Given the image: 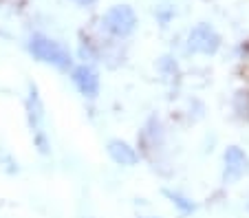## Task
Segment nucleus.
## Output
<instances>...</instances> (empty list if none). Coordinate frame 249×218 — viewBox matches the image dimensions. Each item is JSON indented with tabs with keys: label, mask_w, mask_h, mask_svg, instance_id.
<instances>
[{
	"label": "nucleus",
	"mask_w": 249,
	"mask_h": 218,
	"mask_svg": "<svg viewBox=\"0 0 249 218\" xmlns=\"http://www.w3.org/2000/svg\"><path fill=\"white\" fill-rule=\"evenodd\" d=\"M104 27H106V31L117 35V38L130 35L137 27V16H135V11H132V7L117 5V7H113V9H108L106 16H104Z\"/></svg>",
	"instance_id": "obj_2"
},
{
	"label": "nucleus",
	"mask_w": 249,
	"mask_h": 218,
	"mask_svg": "<svg viewBox=\"0 0 249 218\" xmlns=\"http://www.w3.org/2000/svg\"><path fill=\"white\" fill-rule=\"evenodd\" d=\"M247 174H249V157L236 146L227 148L225 150V172H223L225 183H236V181H240Z\"/></svg>",
	"instance_id": "obj_5"
},
{
	"label": "nucleus",
	"mask_w": 249,
	"mask_h": 218,
	"mask_svg": "<svg viewBox=\"0 0 249 218\" xmlns=\"http://www.w3.org/2000/svg\"><path fill=\"white\" fill-rule=\"evenodd\" d=\"M77 5H84V7H89V5H93L95 0H75Z\"/></svg>",
	"instance_id": "obj_9"
},
{
	"label": "nucleus",
	"mask_w": 249,
	"mask_h": 218,
	"mask_svg": "<svg viewBox=\"0 0 249 218\" xmlns=\"http://www.w3.org/2000/svg\"><path fill=\"white\" fill-rule=\"evenodd\" d=\"M165 196H168V199H172V203H174V205H179V207L183 209V214L194 212V203H188V201H185L183 196H179V194H172V192H165Z\"/></svg>",
	"instance_id": "obj_8"
},
{
	"label": "nucleus",
	"mask_w": 249,
	"mask_h": 218,
	"mask_svg": "<svg viewBox=\"0 0 249 218\" xmlns=\"http://www.w3.org/2000/svg\"><path fill=\"white\" fill-rule=\"evenodd\" d=\"M73 84L77 86V90H80L84 97H97L99 93V75L95 68L86 67V64H82V67H77L75 71H73Z\"/></svg>",
	"instance_id": "obj_6"
},
{
	"label": "nucleus",
	"mask_w": 249,
	"mask_h": 218,
	"mask_svg": "<svg viewBox=\"0 0 249 218\" xmlns=\"http://www.w3.org/2000/svg\"><path fill=\"white\" fill-rule=\"evenodd\" d=\"M29 51L38 57L40 62L53 64V67L62 68V71H66V68L73 64V60H71V53L66 51V49L62 47L60 42H55V40H49V38H44V35H33L31 42H29Z\"/></svg>",
	"instance_id": "obj_1"
},
{
	"label": "nucleus",
	"mask_w": 249,
	"mask_h": 218,
	"mask_svg": "<svg viewBox=\"0 0 249 218\" xmlns=\"http://www.w3.org/2000/svg\"><path fill=\"white\" fill-rule=\"evenodd\" d=\"M108 154L117 166H135V163L139 161L135 148H130L126 141H119V139L108 143Z\"/></svg>",
	"instance_id": "obj_7"
},
{
	"label": "nucleus",
	"mask_w": 249,
	"mask_h": 218,
	"mask_svg": "<svg viewBox=\"0 0 249 218\" xmlns=\"http://www.w3.org/2000/svg\"><path fill=\"white\" fill-rule=\"evenodd\" d=\"M221 47V35L214 31V27L201 22L190 31V40H188V49L192 53H203V55H212L216 53Z\"/></svg>",
	"instance_id": "obj_4"
},
{
	"label": "nucleus",
	"mask_w": 249,
	"mask_h": 218,
	"mask_svg": "<svg viewBox=\"0 0 249 218\" xmlns=\"http://www.w3.org/2000/svg\"><path fill=\"white\" fill-rule=\"evenodd\" d=\"M27 115H29V126H31V133L36 134L40 152L47 154L49 143H47V137H44V106H42V101H40V95H38V90H36V86H31V93H29Z\"/></svg>",
	"instance_id": "obj_3"
}]
</instances>
